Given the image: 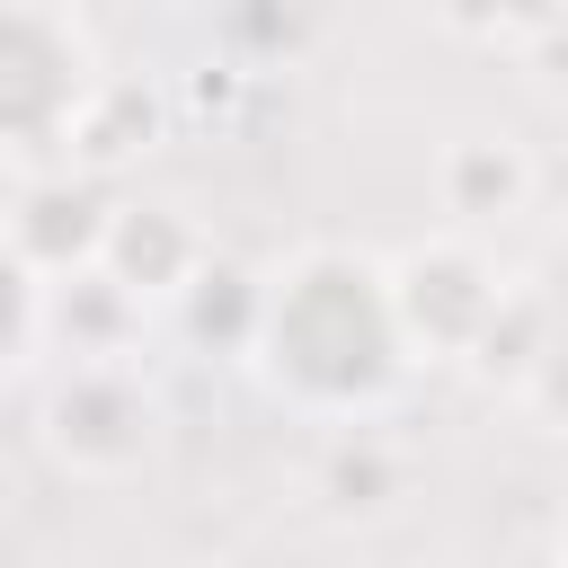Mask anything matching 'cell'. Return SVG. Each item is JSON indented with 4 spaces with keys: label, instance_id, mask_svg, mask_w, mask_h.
I'll list each match as a JSON object with an SVG mask.
<instances>
[{
    "label": "cell",
    "instance_id": "cell-1",
    "mask_svg": "<svg viewBox=\"0 0 568 568\" xmlns=\"http://www.w3.org/2000/svg\"><path fill=\"white\" fill-rule=\"evenodd\" d=\"M248 364L284 408L328 417V426L390 408L399 382H408V346H399V320H390L382 257L346 248V240H311L275 275H257Z\"/></svg>",
    "mask_w": 568,
    "mask_h": 568
},
{
    "label": "cell",
    "instance_id": "cell-2",
    "mask_svg": "<svg viewBox=\"0 0 568 568\" xmlns=\"http://www.w3.org/2000/svg\"><path fill=\"white\" fill-rule=\"evenodd\" d=\"M98 80L106 71L71 0H0V151L9 160L62 151Z\"/></svg>",
    "mask_w": 568,
    "mask_h": 568
},
{
    "label": "cell",
    "instance_id": "cell-3",
    "mask_svg": "<svg viewBox=\"0 0 568 568\" xmlns=\"http://www.w3.org/2000/svg\"><path fill=\"white\" fill-rule=\"evenodd\" d=\"M382 284H390V320H399L408 364H470V346L497 320L515 275L497 266L488 240L435 231V240H408L399 257H382Z\"/></svg>",
    "mask_w": 568,
    "mask_h": 568
},
{
    "label": "cell",
    "instance_id": "cell-4",
    "mask_svg": "<svg viewBox=\"0 0 568 568\" xmlns=\"http://www.w3.org/2000/svg\"><path fill=\"white\" fill-rule=\"evenodd\" d=\"M36 435L53 453V470L89 479V488H115L151 462L160 444V399L142 382V364H71L44 408H36Z\"/></svg>",
    "mask_w": 568,
    "mask_h": 568
},
{
    "label": "cell",
    "instance_id": "cell-5",
    "mask_svg": "<svg viewBox=\"0 0 568 568\" xmlns=\"http://www.w3.org/2000/svg\"><path fill=\"white\" fill-rule=\"evenodd\" d=\"M106 213H115L106 178H89V169H71V160H44V169H27V178L0 195V248H9L36 284H62V275L98 266Z\"/></svg>",
    "mask_w": 568,
    "mask_h": 568
},
{
    "label": "cell",
    "instance_id": "cell-6",
    "mask_svg": "<svg viewBox=\"0 0 568 568\" xmlns=\"http://www.w3.org/2000/svg\"><path fill=\"white\" fill-rule=\"evenodd\" d=\"M204 257H213V240H204L195 213L169 204V195H124V204L106 213V240H98V275L124 284L142 311H169Z\"/></svg>",
    "mask_w": 568,
    "mask_h": 568
},
{
    "label": "cell",
    "instance_id": "cell-7",
    "mask_svg": "<svg viewBox=\"0 0 568 568\" xmlns=\"http://www.w3.org/2000/svg\"><path fill=\"white\" fill-rule=\"evenodd\" d=\"M435 204H444V231H462V240L506 231V222L532 204V160H524V142H506V133H462V142H444V160H435Z\"/></svg>",
    "mask_w": 568,
    "mask_h": 568
},
{
    "label": "cell",
    "instance_id": "cell-8",
    "mask_svg": "<svg viewBox=\"0 0 568 568\" xmlns=\"http://www.w3.org/2000/svg\"><path fill=\"white\" fill-rule=\"evenodd\" d=\"M142 320H151V311H142L124 284H106L98 266L44 284V337H62L71 364H124V346L142 337Z\"/></svg>",
    "mask_w": 568,
    "mask_h": 568
},
{
    "label": "cell",
    "instance_id": "cell-9",
    "mask_svg": "<svg viewBox=\"0 0 568 568\" xmlns=\"http://www.w3.org/2000/svg\"><path fill=\"white\" fill-rule=\"evenodd\" d=\"M470 373H488L497 390H541L550 382V293L541 284H524V275L506 284L497 320L470 346Z\"/></svg>",
    "mask_w": 568,
    "mask_h": 568
},
{
    "label": "cell",
    "instance_id": "cell-10",
    "mask_svg": "<svg viewBox=\"0 0 568 568\" xmlns=\"http://www.w3.org/2000/svg\"><path fill=\"white\" fill-rule=\"evenodd\" d=\"M169 311L186 320V337H204V346H231V355H248V328H257V275H248V266H231V257H204V266L186 275V293H178Z\"/></svg>",
    "mask_w": 568,
    "mask_h": 568
},
{
    "label": "cell",
    "instance_id": "cell-11",
    "mask_svg": "<svg viewBox=\"0 0 568 568\" xmlns=\"http://www.w3.org/2000/svg\"><path fill=\"white\" fill-rule=\"evenodd\" d=\"M44 346V284L0 248V382H18Z\"/></svg>",
    "mask_w": 568,
    "mask_h": 568
},
{
    "label": "cell",
    "instance_id": "cell-12",
    "mask_svg": "<svg viewBox=\"0 0 568 568\" xmlns=\"http://www.w3.org/2000/svg\"><path fill=\"white\" fill-rule=\"evenodd\" d=\"M524 9H550V0H524ZM435 18L462 27V36H506L515 27V0H435Z\"/></svg>",
    "mask_w": 568,
    "mask_h": 568
}]
</instances>
